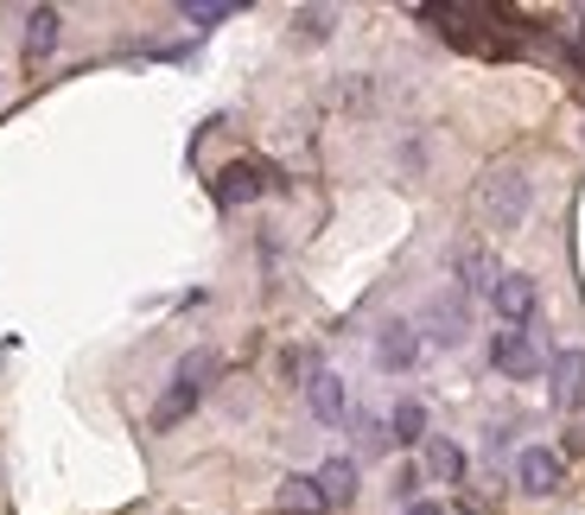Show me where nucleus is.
<instances>
[{"label":"nucleus","mask_w":585,"mask_h":515,"mask_svg":"<svg viewBox=\"0 0 585 515\" xmlns=\"http://www.w3.org/2000/svg\"><path fill=\"white\" fill-rule=\"evenodd\" d=\"M497 281H503V261L490 255V249H458V293H497Z\"/></svg>","instance_id":"nucleus-11"},{"label":"nucleus","mask_w":585,"mask_h":515,"mask_svg":"<svg viewBox=\"0 0 585 515\" xmlns=\"http://www.w3.org/2000/svg\"><path fill=\"white\" fill-rule=\"evenodd\" d=\"M217 369H223V362H217V350H185V357H178V369H173V382H185V388H198V395H203Z\"/></svg>","instance_id":"nucleus-17"},{"label":"nucleus","mask_w":585,"mask_h":515,"mask_svg":"<svg viewBox=\"0 0 585 515\" xmlns=\"http://www.w3.org/2000/svg\"><path fill=\"white\" fill-rule=\"evenodd\" d=\"M331 27H337V13H331V7H300V13H293V32H300L305 45L331 39Z\"/></svg>","instance_id":"nucleus-18"},{"label":"nucleus","mask_w":585,"mask_h":515,"mask_svg":"<svg viewBox=\"0 0 585 515\" xmlns=\"http://www.w3.org/2000/svg\"><path fill=\"white\" fill-rule=\"evenodd\" d=\"M401 515H446V509H439V503H407Z\"/></svg>","instance_id":"nucleus-23"},{"label":"nucleus","mask_w":585,"mask_h":515,"mask_svg":"<svg viewBox=\"0 0 585 515\" xmlns=\"http://www.w3.org/2000/svg\"><path fill=\"white\" fill-rule=\"evenodd\" d=\"M490 362L503 369L509 382H534V376L547 369V357H541V337H534L529 325H509V332H497V344H490Z\"/></svg>","instance_id":"nucleus-2"},{"label":"nucleus","mask_w":585,"mask_h":515,"mask_svg":"<svg viewBox=\"0 0 585 515\" xmlns=\"http://www.w3.org/2000/svg\"><path fill=\"white\" fill-rule=\"evenodd\" d=\"M414 490H420V471H414V464H407L401 477H395V496H401V503H420V496H414Z\"/></svg>","instance_id":"nucleus-21"},{"label":"nucleus","mask_w":585,"mask_h":515,"mask_svg":"<svg viewBox=\"0 0 585 515\" xmlns=\"http://www.w3.org/2000/svg\"><path fill=\"white\" fill-rule=\"evenodd\" d=\"M356 445H363V452H388L395 439H388V427H382L376 413H356Z\"/></svg>","instance_id":"nucleus-20"},{"label":"nucleus","mask_w":585,"mask_h":515,"mask_svg":"<svg viewBox=\"0 0 585 515\" xmlns=\"http://www.w3.org/2000/svg\"><path fill=\"white\" fill-rule=\"evenodd\" d=\"M515 484L529 490V496H560V484H566V464H560V452L529 445V452L515 459Z\"/></svg>","instance_id":"nucleus-6"},{"label":"nucleus","mask_w":585,"mask_h":515,"mask_svg":"<svg viewBox=\"0 0 585 515\" xmlns=\"http://www.w3.org/2000/svg\"><path fill=\"white\" fill-rule=\"evenodd\" d=\"M566 452H573V459H585V420L573 427V433H566Z\"/></svg>","instance_id":"nucleus-22"},{"label":"nucleus","mask_w":585,"mask_h":515,"mask_svg":"<svg viewBox=\"0 0 585 515\" xmlns=\"http://www.w3.org/2000/svg\"><path fill=\"white\" fill-rule=\"evenodd\" d=\"M529 204H534V185H529V172L522 166H490L478 179V217H483V230H497V235H509V230H522L529 223Z\"/></svg>","instance_id":"nucleus-1"},{"label":"nucleus","mask_w":585,"mask_h":515,"mask_svg":"<svg viewBox=\"0 0 585 515\" xmlns=\"http://www.w3.org/2000/svg\"><path fill=\"white\" fill-rule=\"evenodd\" d=\"M198 388H185V382H173L166 388V395H159V401H153V433H173L178 420H191V413H198Z\"/></svg>","instance_id":"nucleus-14"},{"label":"nucleus","mask_w":585,"mask_h":515,"mask_svg":"<svg viewBox=\"0 0 585 515\" xmlns=\"http://www.w3.org/2000/svg\"><path fill=\"white\" fill-rule=\"evenodd\" d=\"M376 362L388 376H407L414 362H420V325H407V318H388L376 332Z\"/></svg>","instance_id":"nucleus-4"},{"label":"nucleus","mask_w":585,"mask_h":515,"mask_svg":"<svg viewBox=\"0 0 585 515\" xmlns=\"http://www.w3.org/2000/svg\"><path fill=\"white\" fill-rule=\"evenodd\" d=\"M312 484L325 496V509H351L356 503V459H325L312 471Z\"/></svg>","instance_id":"nucleus-12"},{"label":"nucleus","mask_w":585,"mask_h":515,"mask_svg":"<svg viewBox=\"0 0 585 515\" xmlns=\"http://www.w3.org/2000/svg\"><path fill=\"white\" fill-rule=\"evenodd\" d=\"M305 408H312V420H318V427H337V420L351 413V401H344V376L312 369V376H305Z\"/></svg>","instance_id":"nucleus-7"},{"label":"nucleus","mask_w":585,"mask_h":515,"mask_svg":"<svg viewBox=\"0 0 585 515\" xmlns=\"http://www.w3.org/2000/svg\"><path fill=\"white\" fill-rule=\"evenodd\" d=\"M268 191V172L254 166V159H236V166H223V179H217V204L236 210V204H254Z\"/></svg>","instance_id":"nucleus-8"},{"label":"nucleus","mask_w":585,"mask_h":515,"mask_svg":"<svg viewBox=\"0 0 585 515\" xmlns=\"http://www.w3.org/2000/svg\"><path fill=\"white\" fill-rule=\"evenodd\" d=\"M490 306L503 312V325H529L534 306H541V286H534V274L503 267V281H497V293H490Z\"/></svg>","instance_id":"nucleus-5"},{"label":"nucleus","mask_w":585,"mask_h":515,"mask_svg":"<svg viewBox=\"0 0 585 515\" xmlns=\"http://www.w3.org/2000/svg\"><path fill=\"white\" fill-rule=\"evenodd\" d=\"M464 325H471L464 293H439V299L427 306V337H432V344H446V350H452V344H464Z\"/></svg>","instance_id":"nucleus-9"},{"label":"nucleus","mask_w":585,"mask_h":515,"mask_svg":"<svg viewBox=\"0 0 585 515\" xmlns=\"http://www.w3.org/2000/svg\"><path fill=\"white\" fill-rule=\"evenodd\" d=\"M547 395H554L560 413H579V401H585V350L579 344L554 350V362H547Z\"/></svg>","instance_id":"nucleus-3"},{"label":"nucleus","mask_w":585,"mask_h":515,"mask_svg":"<svg viewBox=\"0 0 585 515\" xmlns=\"http://www.w3.org/2000/svg\"><path fill=\"white\" fill-rule=\"evenodd\" d=\"M388 439L395 445H427V408L420 401H401V408L388 413Z\"/></svg>","instance_id":"nucleus-16"},{"label":"nucleus","mask_w":585,"mask_h":515,"mask_svg":"<svg viewBox=\"0 0 585 515\" xmlns=\"http://www.w3.org/2000/svg\"><path fill=\"white\" fill-rule=\"evenodd\" d=\"M178 13H185L191 27H217V20H229V13H236V0H185Z\"/></svg>","instance_id":"nucleus-19"},{"label":"nucleus","mask_w":585,"mask_h":515,"mask_svg":"<svg viewBox=\"0 0 585 515\" xmlns=\"http://www.w3.org/2000/svg\"><path fill=\"white\" fill-rule=\"evenodd\" d=\"M58 32H64V13H58V7H32V13H25V39L20 45H25V64H32V71L58 52Z\"/></svg>","instance_id":"nucleus-10"},{"label":"nucleus","mask_w":585,"mask_h":515,"mask_svg":"<svg viewBox=\"0 0 585 515\" xmlns=\"http://www.w3.org/2000/svg\"><path fill=\"white\" fill-rule=\"evenodd\" d=\"M420 459H427L432 484H458V477H464V445H458V439H446V433H427Z\"/></svg>","instance_id":"nucleus-13"},{"label":"nucleus","mask_w":585,"mask_h":515,"mask_svg":"<svg viewBox=\"0 0 585 515\" xmlns=\"http://www.w3.org/2000/svg\"><path fill=\"white\" fill-rule=\"evenodd\" d=\"M274 509L280 515H325V496H318V484H312V477H280Z\"/></svg>","instance_id":"nucleus-15"}]
</instances>
